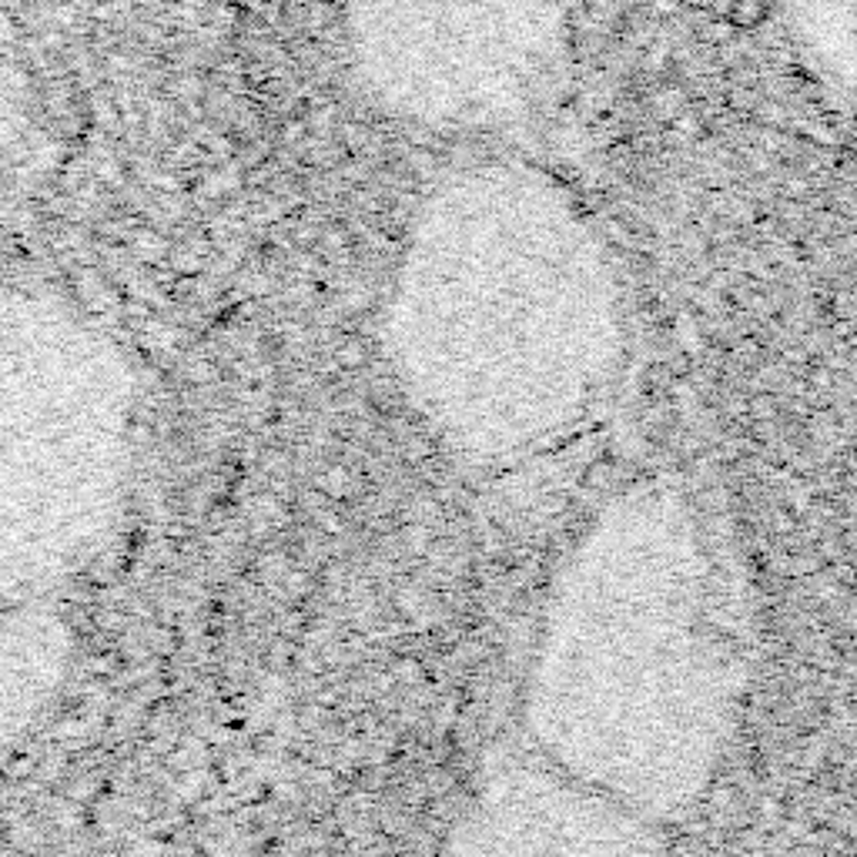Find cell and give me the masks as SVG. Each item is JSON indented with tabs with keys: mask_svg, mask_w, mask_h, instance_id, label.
Masks as SVG:
<instances>
[{
	"mask_svg": "<svg viewBox=\"0 0 857 857\" xmlns=\"http://www.w3.org/2000/svg\"><path fill=\"white\" fill-rule=\"evenodd\" d=\"M623 352L613 265L547 177L489 168L416 218L389 298V355L423 419L479 463L586 419Z\"/></svg>",
	"mask_w": 857,
	"mask_h": 857,
	"instance_id": "1",
	"label": "cell"
},
{
	"mask_svg": "<svg viewBox=\"0 0 857 857\" xmlns=\"http://www.w3.org/2000/svg\"><path fill=\"white\" fill-rule=\"evenodd\" d=\"M727 583L684 492L613 500L563 566L526 690L536 744L563 774L644 818L690 807L737 720Z\"/></svg>",
	"mask_w": 857,
	"mask_h": 857,
	"instance_id": "2",
	"label": "cell"
},
{
	"mask_svg": "<svg viewBox=\"0 0 857 857\" xmlns=\"http://www.w3.org/2000/svg\"><path fill=\"white\" fill-rule=\"evenodd\" d=\"M124 355L51 295L0 289V600L91 550L131 463Z\"/></svg>",
	"mask_w": 857,
	"mask_h": 857,
	"instance_id": "3",
	"label": "cell"
},
{
	"mask_svg": "<svg viewBox=\"0 0 857 857\" xmlns=\"http://www.w3.org/2000/svg\"><path fill=\"white\" fill-rule=\"evenodd\" d=\"M644 815L532 763L506 760L482 781L449 850L463 854H644L660 841Z\"/></svg>",
	"mask_w": 857,
	"mask_h": 857,
	"instance_id": "4",
	"label": "cell"
},
{
	"mask_svg": "<svg viewBox=\"0 0 857 857\" xmlns=\"http://www.w3.org/2000/svg\"><path fill=\"white\" fill-rule=\"evenodd\" d=\"M71 637L54 613H0V750L44 713L68 673Z\"/></svg>",
	"mask_w": 857,
	"mask_h": 857,
	"instance_id": "5",
	"label": "cell"
},
{
	"mask_svg": "<svg viewBox=\"0 0 857 857\" xmlns=\"http://www.w3.org/2000/svg\"><path fill=\"white\" fill-rule=\"evenodd\" d=\"M767 17V0H734V8L727 14V21L740 30H754L760 27Z\"/></svg>",
	"mask_w": 857,
	"mask_h": 857,
	"instance_id": "6",
	"label": "cell"
},
{
	"mask_svg": "<svg viewBox=\"0 0 857 857\" xmlns=\"http://www.w3.org/2000/svg\"><path fill=\"white\" fill-rule=\"evenodd\" d=\"M684 8H690V11H710L713 0H684Z\"/></svg>",
	"mask_w": 857,
	"mask_h": 857,
	"instance_id": "7",
	"label": "cell"
}]
</instances>
